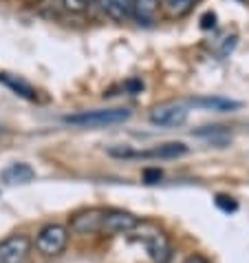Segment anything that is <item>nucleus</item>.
<instances>
[{
	"instance_id": "obj_17",
	"label": "nucleus",
	"mask_w": 249,
	"mask_h": 263,
	"mask_svg": "<svg viewBox=\"0 0 249 263\" xmlns=\"http://www.w3.org/2000/svg\"><path fill=\"white\" fill-rule=\"evenodd\" d=\"M143 179H146V184H157V181L161 179V171L159 168H146Z\"/></svg>"
},
{
	"instance_id": "obj_6",
	"label": "nucleus",
	"mask_w": 249,
	"mask_h": 263,
	"mask_svg": "<svg viewBox=\"0 0 249 263\" xmlns=\"http://www.w3.org/2000/svg\"><path fill=\"white\" fill-rule=\"evenodd\" d=\"M141 223L139 217H135L133 213H123V210H108L104 215V223H101V230L111 232V235H128V232H135L137 226Z\"/></svg>"
},
{
	"instance_id": "obj_19",
	"label": "nucleus",
	"mask_w": 249,
	"mask_h": 263,
	"mask_svg": "<svg viewBox=\"0 0 249 263\" xmlns=\"http://www.w3.org/2000/svg\"><path fill=\"white\" fill-rule=\"evenodd\" d=\"M185 263H210V261L205 259V257H201V254H194V257H190Z\"/></svg>"
},
{
	"instance_id": "obj_5",
	"label": "nucleus",
	"mask_w": 249,
	"mask_h": 263,
	"mask_svg": "<svg viewBox=\"0 0 249 263\" xmlns=\"http://www.w3.org/2000/svg\"><path fill=\"white\" fill-rule=\"evenodd\" d=\"M137 230H141V241L146 243V248L150 250V257L157 263H165L168 257H170V246H168V239L163 237V232H159L152 226H137Z\"/></svg>"
},
{
	"instance_id": "obj_18",
	"label": "nucleus",
	"mask_w": 249,
	"mask_h": 263,
	"mask_svg": "<svg viewBox=\"0 0 249 263\" xmlns=\"http://www.w3.org/2000/svg\"><path fill=\"white\" fill-rule=\"evenodd\" d=\"M91 0H64V5L69 7V9H73V11H82V9H86V5H89Z\"/></svg>"
},
{
	"instance_id": "obj_11",
	"label": "nucleus",
	"mask_w": 249,
	"mask_h": 263,
	"mask_svg": "<svg viewBox=\"0 0 249 263\" xmlns=\"http://www.w3.org/2000/svg\"><path fill=\"white\" fill-rule=\"evenodd\" d=\"M159 0H133V16L139 25H152L159 16Z\"/></svg>"
},
{
	"instance_id": "obj_15",
	"label": "nucleus",
	"mask_w": 249,
	"mask_h": 263,
	"mask_svg": "<svg viewBox=\"0 0 249 263\" xmlns=\"http://www.w3.org/2000/svg\"><path fill=\"white\" fill-rule=\"evenodd\" d=\"M194 135L196 137H210L212 142H216V144H223L230 140V133L223 128V126H203L199 130H194Z\"/></svg>"
},
{
	"instance_id": "obj_4",
	"label": "nucleus",
	"mask_w": 249,
	"mask_h": 263,
	"mask_svg": "<svg viewBox=\"0 0 249 263\" xmlns=\"http://www.w3.org/2000/svg\"><path fill=\"white\" fill-rule=\"evenodd\" d=\"M31 239L27 235H11L0 241V263H25L31 252Z\"/></svg>"
},
{
	"instance_id": "obj_9",
	"label": "nucleus",
	"mask_w": 249,
	"mask_h": 263,
	"mask_svg": "<svg viewBox=\"0 0 249 263\" xmlns=\"http://www.w3.org/2000/svg\"><path fill=\"white\" fill-rule=\"evenodd\" d=\"M33 179H35V171L25 162L9 164L3 171V181L7 186H23V184H29V181H33Z\"/></svg>"
},
{
	"instance_id": "obj_16",
	"label": "nucleus",
	"mask_w": 249,
	"mask_h": 263,
	"mask_svg": "<svg viewBox=\"0 0 249 263\" xmlns=\"http://www.w3.org/2000/svg\"><path fill=\"white\" fill-rule=\"evenodd\" d=\"M216 206L225 210V213H234L236 210V201H232V197H223V195H218L216 197Z\"/></svg>"
},
{
	"instance_id": "obj_1",
	"label": "nucleus",
	"mask_w": 249,
	"mask_h": 263,
	"mask_svg": "<svg viewBox=\"0 0 249 263\" xmlns=\"http://www.w3.org/2000/svg\"><path fill=\"white\" fill-rule=\"evenodd\" d=\"M133 111L130 108H95V111H79L64 118V124L75 128H101L113 124L128 122Z\"/></svg>"
},
{
	"instance_id": "obj_3",
	"label": "nucleus",
	"mask_w": 249,
	"mask_h": 263,
	"mask_svg": "<svg viewBox=\"0 0 249 263\" xmlns=\"http://www.w3.org/2000/svg\"><path fill=\"white\" fill-rule=\"evenodd\" d=\"M190 108L181 102H170V104H161L150 111V124L161 128H172V126H183L188 122Z\"/></svg>"
},
{
	"instance_id": "obj_8",
	"label": "nucleus",
	"mask_w": 249,
	"mask_h": 263,
	"mask_svg": "<svg viewBox=\"0 0 249 263\" xmlns=\"http://www.w3.org/2000/svg\"><path fill=\"white\" fill-rule=\"evenodd\" d=\"M104 215H106V210H97V208L84 210V213H77L75 217L71 219L69 228H71V232H77V235L99 232L101 223H104Z\"/></svg>"
},
{
	"instance_id": "obj_7",
	"label": "nucleus",
	"mask_w": 249,
	"mask_h": 263,
	"mask_svg": "<svg viewBox=\"0 0 249 263\" xmlns=\"http://www.w3.org/2000/svg\"><path fill=\"white\" fill-rule=\"evenodd\" d=\"M185 106L190 108H201V111H212V113H234L243 106V102L221 98V96H203V98H192L185 102Z\"/></svg>"
},
{
	"instance_id": "obj_2",
	"label": "nucleus",
	"mask_w": 249,
	"mask_h": 263,
	"mask_svg": "<svg viewBox=\"0 0 249 263\" xmlns=\"http://www.w3.org/2000/svg\"><path fill=\"white\" fill-rule=\"evenodd\" d=\"M69 243V228H64L60 223H49L45 226L38 237H35V248L47 254V257H55V254H60L64 248Z\"/></svg>"
},
{
	"instance_id": "obj_10",
	"label": "nucleus",
	"mask_w": 249,
	"mask_h": 263,
	"mask_svg": "<svg viewBox=\"0 0 249 263\" xmlns=\"http://www.w3.org/2000/svg\"><path fill=\"white\" fill-rule=\"evenodd\" d=\"M188 146L183 142H168V144H161L152 151H141V153H135V157H155V159H177L188 155Z\"/></svg>"
},
{
	"instance_id": "obj_12",
	"label": "nucleus",
	"mask_w": 249,
	"mask_h": 263,
	"mask_svg": "<svg viewBox=\"0 0 249 263\" xmlns=\"http://www.w3.org/2000/svg\"><path fill=\"white\" fill-rule=\"evenodd\" d=\"M99 7L117 23H123L133 16V0H97Z\"/></svg>"
},
{
	"instance_id": "obj_14",
	"label": "nucleus",
	"mask_w": 249,
	"mask_h": 263,
	"mask_svg": "<svg viewBox=\"0 0 249 263\" xmlns=\"http://www.w3.org/2000/svg\"><path fill=\"white\" fill-rule=\"evenodd\" d=\"M159 3H161V9H163L168 16L181 18V16H185V13L192 11L199 0H159Z\"/></svg>"
},
{
	"instance_id": "obj_13",
	"label": "nucleus",
	"mask_w": 249,
	"mask_h": 263,
	"mask_svg": "<svg viewBox=\"0 0 249 263\" xmlns=\"http://www.w3.org/2000/svg\"><path fill=\"white\" fill-rule=\"evenodd\" d=\"M0 82H3L7 89H11L16 96L25 98V100H35V89L29 82H25L23 78L11 76V73H0Z\"/></svg>"
}]
</instances>
